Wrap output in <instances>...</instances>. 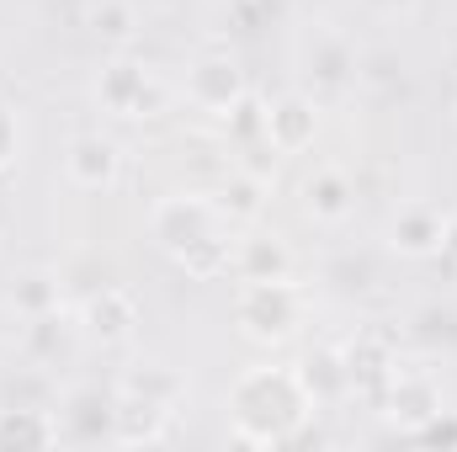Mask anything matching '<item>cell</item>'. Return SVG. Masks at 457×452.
<instances>
[{"mask_svg":"<svg viewBox=\"0 0 457 452\" xmlns=\"http://www.w3.org/2000/svg\"><path fill=\"white\" fill-rule=\"evenodd\" d=\"M228 410V437L245 442V448H287L309 431V421L320 415L303 378H298V362H255L245 367L224 394Z\"/></svg>","mask_w":457,"mask_h":452,"instance_id":"cell-1","label":"cell"},{"mask_svg":"<svg viewBox=\"0 0 457 452\" xmlns=\"http://www.w3.org/2000/svg\"><path fill=\"white\" fill-rule=\"evenodd\" d=\"M234 234L239 224L219 208V197H203V192H170L149 208V239L197 282L228 277Z\"/></svg>","mask_w":457,"mask_h":452,"instance_id":"cell-2","label":"cell"},{"mask_svg":"<svg viewBox=\"0 0 457 452\" xmlns=\"http://www.w3.org/2000/svg\"><path fill=\"white\" fill-rule=\"evenodd\" d=\"M234 325L250 346H293L309 325V293L293 277H271V282H239L234 293Z\"/></svg>","mask_w":457,"mask_h":452,"instance_id":"cell-3","label":"cell"},{"mask_svg":"<svg viewBox=\"0 0 457 452\" xmlns=\"http://www.w3.org/2000/svg\"><path fill=\"white\" fill-rule=\"evenodd\" d=\"M96 107L117 122H149V117H160L170 107V86L154 64H144L122 48L96 75Z\"/></svg>","mask_w":457,"mask_h":452,"instance_id":"cell-4","label":"cell"},{"mask_svg":"<svg viewBox=\"0 0 457 452\" xmlns=\"http://www.w3.org/2000/svg\"><path fill=\"white\" fill-rule=\"evenodd\" d=\"M378 410H383V421L399 437H415L436 410H447V394H442V383H436L431 367H394L388 389L378 394Z\"/></svg>","mask_w":457,"mask_h":452,"instance_id":"cell-5","label":"cell"},{"mask_svg":"<svg viewBox=\"0 0 457 452\" xmlns=\"http://www.w3.org/2000/svg\"><path fill=\"white\" fill-rule=\"evenodd\" d=\"M245 96H250V86H245V70H239V59H234L228 48H203V54L187 64V102H192L197 113L228 117Z\"/></svg>","mask_w":457,"mask_h":452,"instance_id":"cell-6","label":"cell"},{"mask_svg":"<svg viewBox=\"0 0 457 452\" xmlns=\"http://www.w3.org/2000/svg\"><path fill=\"white\" fill-rule=\"evenodd\" d=\"M298 64H303V80L314 86V91H309L314 102H330V96L351 91V80L361 75L351 38L336 32V27H314V32L303 38V48H298Z\"/></svg>","mask_w":457,"mask_h":452,"instance_id":"cell-7","label":"cell"},{"mask_svg":"<svg viewBox=\"0 0 457 452\" xmlns=\"http://www.w3.org/2000/svg\"><path fill=\"white\" fill-rule=\"evenodd\" d=\"M75 320H80V336H86V346L112 351V346H128V340L138 336V298H133L128 288L102 282L96 293H86V304L75 309Z\"/></svg>","mask_w":457,"mask_h":452,"instance_id":"cell-8","label":"cell"},{"mask_svg":"<svg viewBox=\"0 0 457 452\" xmlns=\"http://www.w3.org/2000/svg\"><path fill=\"white\" fill-rule=\"evenodd\" d=\"M345 356V378H351V399H372L378 405V394L388 389V378H394V367H399V340L388 336V331H356V336L341 346Z\"/></svg>","mask_w":457,"mask_h":452,"instance_id":"cell-9","label":"cell"},{"mask_svg":"<svg viewBox=\"0 0 457 452\" xmlns=\"http://www.w3.org/2000/svg\"><path fill=\"white\" fill-rule=\"evenodd\" d=\"M320 138V102L309 91H287L266 102V149L271 155H303Z\"/></svg>","mask_w":457,"mask_h":452,"instance_id":"cell-10","label":"cell"},{"mask_svg":"<svg viewBox=\"0 0 457 452\" xmlns=\"http://www.w3.org/2000/svg\"><path fill=\"white\" fill-rule=\"evenodd\" d=\"M112 415H117V389L80 383L59 405V431H64V442H112Z\"/></svg>","mask_w":457,"mask_h":452,"instance_id":"cell-11","label":"cell"},{"mask_svg":"<svg viewBox=\"0 0 457 452\" xmlns=\"http://www.w3.org/2000/svg\"><path fill=\"white\" fill-rule=\"evenodd\" d=\"M117 176H122V149L107 133L70 138V149H64V181L70 187H80V192H112Z\"/></svg>","mask_w":457,"mask_h":452,"instance_id":"cell-12","label":"cell"},{"mask_svg":"<svg viewBox=\"0 0 457 452\" xmlns=\"http://www.w3.org/2000/svg\"><path fill=\"white\" fill-rule=\"evenodd\" d=\"M181 410L160 405V399H144V394H128L117 389V415H112V442L117 448H154L170 437Z\"/></svg>","mask_w":457,"mask_h":452,"instance_id":"cell-13","label":"cell"},{"mask_svg":"<svg viewBox=\"0 0 457 452\" xmlns=\"http://www.w3.org/2000/svg\"><path fill=\"white\" fill-rule=\"evenodd\" d=\"M80 340H86L80 336V320H75L70 309L21 320V356H27V367H59V362L75 356Z\"/></svg>","mask_w":457,"mask_h":452,"instance_id":"cell-14","label":"cell"},{"mask_svg":"<svg viewBox=\"0 0 457 452\" xmlns=\"http://www.w3.org/2000/svg\"><path fill=\"white\" fill-rule=\"evenodd\" d=\"M239 282H271V277H293V245L282 234H266V229H250V234H234V266H228Z\"/></svg>","mask_w":457,"mask_h":452,"instance_id":"cell-15","label":"cell"},{"mask_svg":"<svg viewBox=\"0 0 457 452\" xmlns=\"http://www.w3.org/2000/svg\"><path fill=\"white\" fill-rule=\"evenodd\" d=\"M64 442L59 410L43 405H5L0 410V452H48Z\"/></svg>","mask_w":457,"mask_h":452,"instance_id":"cell-16","label":"cell"},{"mask_svg":"<svg viewBox=\"0 0 457 452\" xmlns=\"http://www.w3.org/2000/svg\"><path fill=\"white\" fill-rule=\"evenodd\" d=\"M442 234H447V213L431 208V203H410L394 213L388 224V245L404 255V261H431L442 250Z\"/></svg>","mask_w":457,"mask_h":452,"instance_id":"cell-17","label":"cell"},{"mask_svg":"<svg viewBox=\"0 0 457 452\" xmlns=\"http://www.w3.org/2000/svg\"><path fill=\"white\" fill-rule=\"evenodd\" d=\"M303 213H309L314 224H325V229H341L345 219L356 213V187L345 181V171L320 165V171L303 181Z\"/></svg>","mask_w":457,"mask_h":452,"instance_id":"cell-18","label":"cell"},{"mask_svg":"<svg viewBox=\"0 0 457 452\" xmlns=\"http://www.w3.org/2000/svg\"><path fill=\"white\" fill-rule=\"evenodd\" d=\"M298 378L314 399V410H336L351 399V378H345V356L341 346H314L303 362H298Z\"/></svg>","mask_w":457,"mask_h":452,"instance_id":"cell-19","label":"cell"},{"mask_svg":"<svg viewBox=\"0 0 457 452\" xmlns=\"http://www.w3.org/2000/svg\"><path fill=\"white\" fill-rule=\"evenodd\" d=\"M219 208H224L234 224L245 229V224H255L261 219V208H266V197H271V187H266V176L255 171V165H234L224 181H219Z\"/></svg>","mask_w":457,"mask_h":452,"instance_id":"cell-20","label":"cell"},{"mask_svg":"<svg viewBox=\"0 0 457 452\" xmlns=\"http://www.w3.org/2000/svg\"><path fill=\"white\" fill-rule=\"evenodd\" d=\"M410 346L420 351V356H457V309L453 304H426V309H415V320H410Z\"/></svg>","mask_w":457,"mask_h":452,"instance_id":"cell-21","label":"cell"},{"mask_svg":"<svg viewBox=\"0 0 457 452\" xmlns=\"http://www.w3.org/2000/svg\"><path fill=\"white\" fill-rule=\"evenodd\" d=\"M11 309H16L21 320L64 309V282H59V272H48V266H32V272H21V277L11 282Z\"/></svg>","mask_w":457,"mask_h":452,"instance_id":"cell-22","label":"cell"},{"mask_svg":"<svg viewBox=\"0 0 457 452\" xmlns=\"http://www.w3.org/2000/svg\"><path fill=\"white\" fill-rule=\"evenodd\" d=\"M117 389L144 394V399H160V405H170V410H181V405H187V378H181L176 367H165V362H144V367L122 372V383H117Z\"/></svg>","mask_w":457,"mask_h":452,"instance_id":"cell-23","label":"cell"},{"mask_svg":"<svg viewBox=\"0 0 457 452\" xmlns=\"http://www.w3.org/2000/svg\"><path fill=\"white\" fill-rule=\"evenodd\" d=\"M91 21H96V38H107L117 54H122V48L133 43V32H138V11H133V0H102Z\"/></svg>","mask_w":457,"mask_h":452,"instance_id":"cell-24","label":"cell"},{"mask_svg":"<svg viewBox=\"0 0 457 452\" xmlns=\"http://www.w3.org/2000/svg\"><path fill=\"white\" fill-rule=\"evenodd\" d=\"M224 133L234 149H250V144H266V102H255V96H245L234 113L224 117Z\"/></svg>","mask_w":457,"mask_h":452,"instance_id":"cell-25","label":"cell"},{"mask_svg":"<svg viewBox=\"0 0 457 452\" xmlns=\"http://www.w3.org/2000/svg\"><path fill=\"white\" fill-rule=\"evenodd\" d=\"M21 160V117H16V107L0 96V176L11 171Z\"/></svg>","mask_w":457,"mask_h":452,"instance_id":"cell-26","label":"cell"},{"mask_svg":"<svg viewBox=\"0 0 457 452\" xmlns=\"http://www.w3.org/2000/svg\"><path fill=\"white\" fill-rule=\"evenodd\" d=\"M410 442H420V448H457V410H436Z\"/></svg>","mask_w":457,"mask_h":452,"instance_id":"cell-27","label":"cell"},{"mask_svg":"<svg viewBox=\"0 0 457 452\" xmlns=\"http://www.w3.org/2000/svg\"><path fill=\"white\" fill-rule=\"evenodd\" d=\"M431 261H436V266H442V272H447V277L457 282V219H447V234H442V250H436Z\"/></svg>","mask_w":457,"mask_h":452,"instance_id":"cell-28","label":"cell"},{"mask_svg":"<svg viewBox=\"0 0 457 452\" xmlns=\"http://www.w3.org/2000/svg\"><path fill=\"white\" fill-rule=\"evenodd\" d=\"M361 5H372L378 16H399V11H410L415 0H361Z\"/></svg>","mask_w":457,"mask_h":452,"instance_id":"cell-29","label":"cell"},{"mask_svg":"<svg viewBox=\"0 0 457 452\" xmlns=\"http://www.w3.org/2000/svg\"><path fill=\"white\" fill-rule=\"evenodd\" d=\"M144 5H149V11H181L187 0H144Z\"/></svg>","mask_w":457,"mask_h":452,"instance_id":"cell-30","label":"cell"},{"mask_svg":"<svg viewBox=\"0 0 457 452\" xmlns=\"http://www.w3.org/2000/svg\"><path fill=\"white\" fill-rule=\"evenodd\" d=\"M453 113H457V107H453Z\"/></svg>","mask_w":457,"mask_h":452,"instance_id":"cell-31","label":"cell"}]
</instances>
